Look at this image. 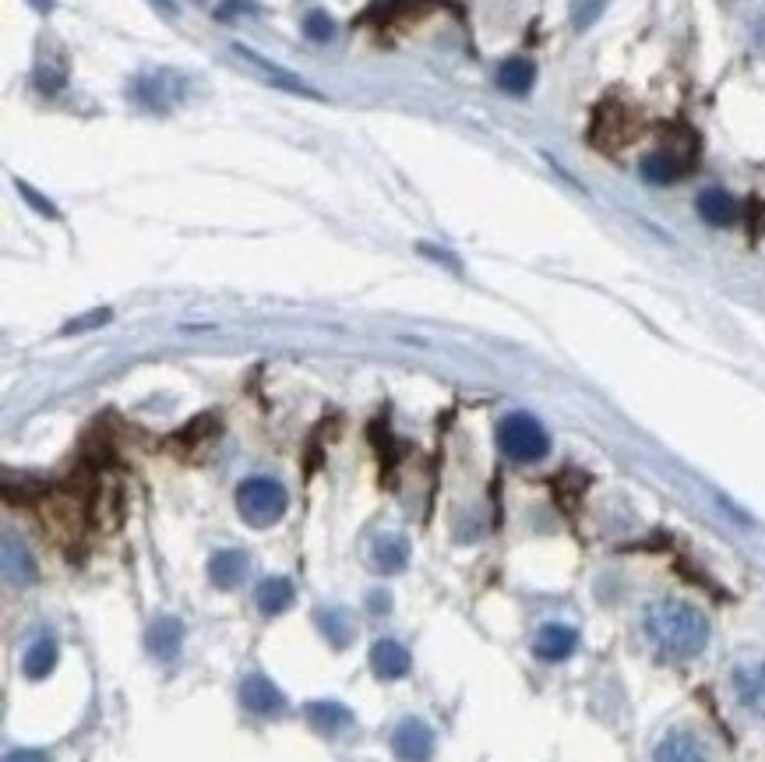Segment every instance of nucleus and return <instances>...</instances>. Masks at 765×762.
Segmentation results:
<instances>
[{"instance_id": "1", "label": "nucleus", "mask_w": 765, "mask_h": 762, "mask_svg": "<svg viewBox=\"0 0 765 762\" xmlns=\"http://www.w3.org/2000/svg\"><path fill=\"white\" fill-rule=\"evenodd\" d=\"M646 635L663 657L688 660L706 650L709 625L699 611L681 600H660L646 611Z\"/></svg>"}, {"instance_id": "2", "label": "nucleus", "mask_w": 765, "mask_h": 762, "mask_svg": "<svg viewBox=\"0 0 765 762\" xmlns=\"http://www.w3.org/2000/svg\"><path fill=\"white\" fill-rule=\"evenodd\" d=\"M286 505H290L286 487L279 484V480H272V477H251V480H244V484L237 487L240 516H244V523L258 526V530L279 523V519L286 516Z\"/></svg>"}, {"instance_id": "3", "label": "nucleus", "mask_w": 765, "mask_h": 762, "mask_svg": "<svg viewBox=\"0 0 765 762\" xmlns=\"http://www.w3.org/2000/svg\"><path fill=\"white\" fill-rule=\"evenodd\" d=\"M498 445L515 463H540L550 452V438L533 413H508L498 424Z\"/></svg>"}, {"instance_id": "4", "label": "nucleus", "mask_w": 765, "mask_h": 762, "mask_svg": "<svg viewBox=\"0 0 765 762\" xmlns=\"http://www.w3.org/2000/svg\"><path fill=\"white\" fill-rule=\"evenodd\" d=\"M392 748L402 762H427L434 755V731L424 720L406 717L392 734Z\"/></svg>"}, {"instance_id": "5", "label": "nucleus", "mask_w": 765, "mask_h": 762, "mask_svg": "<svg viewBox=\"0 0 765 762\" xmlns=\"http://www.w3.org/2000/svg\"><path fill=\"white\" fill-rule=\"evenodd\" d=\"M240 703L258 717H279L286 710V695L265 678V674H247L240 681Z\"/></svg>"}, {"instance_id": "6", "label": "nucleus", "mask_w": 765, "mask_h": 762, "mask_svg": "<svg viewBox=\"0 0 765 762\" xmlns=\"http://www.w3.org/2000/svg\"><path fill=\"white\" fill-rule=\"evenodd\" d=\"M134 96L142 99L152 110H166L184 96V78L173 75V71H156V75H142L134 85Z\"/></svg>"}, {"instance_id": "7", "label": "nucleus", "mask_w": 765, "mask_h": 762, "mask_svg": "<svg viewBox=\"0 0 765 762\" xmlns=\"http://www.w3.org/2000/svg\"><path fill=\"white\" fill-rule=\"evenodd\" d=\"M575 646H579V632H575L572 625H561V621H550V625L540 628V635H536V657L547 660V664H558V660H568L575 653Z\"/></svg>"}, {"instance_id": "8", "label": "nucleus", "mask_w": 765, "mask_h": 762, "mask_svg": "<svg viewBox=\"0 0 765 762\" xmlns=\"http://www.w3.org/2000/svg\"><path fill=\"white\" fill-rule=\"evenodd\" d=\"M639 173H642V180H649V184H656V187L674 184V180H681L684 173H688V159L677 156V152H670V149L649 152V156L639 163Z\"/></svg>"}, {"instance_id": "9", "label": "nucleus", "mask_w": 765, "mask_h": 762, "mask_svg": "<svg viewBox=\"0 0 765 762\" xmlns=\"http://www.w3.org/2000/svg\"><path fill=\"white\" fill-rule=\"evenodd\" d=\"M734 692L751 713L765 717V660L762 664H744L734 671Z\"/></svg>"}, {"instance_id": "10", "label": "nucleus", "mask_w": 765, "mask_h": 762, "mask_svg": "<svg viewBox=\"0 0 765 762\" xmlns=\"http://www.w3.org/2000/svg\"><path fill=\"white\" fill-rule=\"evenodd\" d=\"M653 762H709V755H706V748L695 741V734L670 731L667 738L656 745Z\"/></svg>"}, {"instance_id": "11", "label": "nucleus", "mask_w": 765, "mask_h": 762, "mask_svg": "<svg viewBox=\"0 0 765 762\" xmlns=\"http://www.w3.org/2000/svg\"><path fill=\"white\" fill-rule=\"evenodd\" d=\"M371 667L381 681H395L409 674V653L406 646H399L395 639H381L371 650Z\"/></svg>"}, {"instance_id": "12", "label": "nucleus", "mask_w": 765, "mask_h": 762, "mask_svg": "<svg viewBox=\"0 0 765 762\" xmlns=\"http://www.w3.org/2000/svg\"><path fill=\"white\" fill-rule=\"evenodd\" d=\"M247 565L251 561H247L244 551H219L216 558L208 561V576H212V583L219 590H237L247 576Z\"/></svg>"}, {"instance_id": "13", "label": "nucleus", "mask_w": 765, "mask_h": 762, "mask_svg": "<svg viewBox=\"0 0 765 762\" xmlns=\"http://www.w3.org/2000/svg\"><path fill=\"white\" fill-rule=\"evenodd\" d=\"M695 209L706 219L709 226H730L737 223V202L723 191V187H706L699 198H695Z\"/></svg>"}, {"instance_id": "14", "label": "nucleus", "mask_w": 765, "mask_h": 762, "mask_svg": "<svg viewBox=\"0 0 765 762\" xmlns=\"http://www.w3.org/2000/svg\"><path fill=\"white\" fill-rule=\"evenodd\" d=\"M4 576H8V583H18V586L36 583V576H39L29 547L15 537H4Z\"/></svg>"}, {"instance_id": "15", "label": "nucleus", "mask_w": 765, "mask_h": 762, "mask_svg": "<svg viewBox=\"0 0 765 762\" xmlns=\"http://www.w3.org/2000/svg\"><path fill=\"white\" fill-rule=\"evenodd\" d=\"M371 561L378 572H402L409 561L406 537H399V533H385V537H378L371 547Z\"/></svg>"}, {"instance_id": "16", "label": "nucleus", "mask_w": 765, "mask_h": 762, "mask_svg": "<svg viewBox=\"0 0 765 762\" xmlns=\"http://www.w3.org/2000/svg\"><path fill=\"white\" fill-rule=\"evenodd\" d=\"M180 643H184V625H180L177 618H159L156 625L149 628V650H152V657L173 660L180 653Z\"/></svg>"}, {"instance_id": "17", "label": "nucleus", "mask_w": 765, "mask_h": 762, "mask_svg": "<svg viewBox=\"0 0 765 762\" xmlns=\"http://www.w3.org/2000/svg\"><path fill=\"white\" fill-rule=\"evenodd\" d=\"M254 600H258V611L268 614V618H275V614H283L286 607L293 604V583L283 576H272L265 579V583L258 586V593H254Z\"/></svg>"}, {"instance_id": "18", "label": "nucleus", "mask_w": 765, "mask_h": 762, "mask_svg": "<svg viewBox=\"0 0 765 762\" xmlns=\"http://www.w3.org/2000/svg\"><path fill=\"white\" fill-rule=\"evenodd\" d=\"M307 720H311V727L314 731H321V734H339V731H346V727L353 724V713L346 710L342 703H311L307 706Z\"/></svg>"}, {"instance_id": "19", "label": "nucleus", "mask_w": 765, "mask_h": 762, "mask_svg": "<svg viewBox=\"0 0 765 762\" xmlns=\"http://www.w3.org/2000/svg\"><path fill=\"white\" fill-rule=\"evenodd\" d=\"M533 82H536V68L526 57H512L498 68V85L508 96H526V92L533 89Z\"/></svg>"}, {"instance_id": "20", "label": "nucleus", "mask_w": 765, "mask_h": 762, "mask_svg": "<svg viewBox=\"0 0 765 762\" xmlns=\"http://www.w3.org/2000/svg\"><path fill=\"white\" fill-rule=\"evenodd\" d=\"M233 50H237V53H240V57H244V60H251L254 68L268 71V82L283 85V89H290V92H300V96H311V99H318V92H314V89H307V85L300 82L297 75H290V71H283V68H279V64H272V60L258 57V53H254L251 46H233Z\"/></svg>"}, {"instance_id": "21", "label": "nucleus", "mask_w": 765, "mask_h": 762, "mask_svg": "<svg viewBox=\"0 0 765 762\" xmlns=\"http://www.w3.org/2000/svg\"><path fill=\"white\" fill-rule=\"evenodd\" d=\"M57 667V639L53 635H39L36 643L29 646V653L22 657V671L29 678H46Z\"/></svg>"}, {"instance_id": "22", "label": "nucleus", "mask_w": 765, "mask_h": 762, "mask_svg": "<svg viewBox=\"0 0 765 762\" xmlns=\"http://www.w3.org/2000/svg\"><path fill=\"white\" fill-rule=\"evenodd\" d=\"M318 625L325 632V639L335 646V650H346L353 639V625H350V614L342 611V607H332V611H318Z\"/></svg>"}, {"instance_id": "23", "label": "nucleus", "mask_w": 765, "mask_h": 762, "mask_svg": "<svg viewBox=\"0 0 765 762\" xmlns=\"http://www.w3.org/2000/svg\"><path fill=\"white\" fill-rule=\"evenodd\" d=\"M304 36L311 39V43H328V39L335 36L332 18H328L325 11H311V15L304 18Z\"/></svg>"}, {"instance_id": "24", "label": "nucleus", "mask_w": 765, "mask_h": 762, "mask_svg": "<svg viewBox=\"0 0 765 762\" xmlns=\"http://www.w3.org/2000/svg\"><path fill=\"white\" fill-rule=\"evenodd\" d=\"M603 8H607V0H572V25L575 29H589L603 15Z\"/></svg>"}, {"instance_id": "25", "label": "nucleus", "mask_w": 765, "mask_h": 762, "mask_svg": "<svg viewBox=\"0 0 765 762\" xmlns=\"http://www.w3.org/2000/svg\"><path fill=\"white\" fill-rule=\"evenodd\" d=\"M103 322H110V311H92V314H85V318H78V322L64 325V332H85V329H92V325H103Z\"/></svg>"}, {"instance_id": "26", "label": "nucleus", "mask_w": 765, "mask_h": 762, "mask_svg": "<svg viewBox=\"0 0 765 762\" xmlns=\"http://www.w3.org/2000/svg\"><path fill=\"white\" fill-rule=\"evenodd\" d=\"M18 191H22V195H25V198H29V202H32V205H36V209H39V212H43V216H50V219H57V216H60V212H57V209H53V205H50V202H43V198H39V195H36V191H32V187H29V184H25V180H18Z\"/></svg>"}, {"instance_id": "27", "label": "nucleus", "mask_w": 765, "mask_h": 762, "mask_svg": "<svg viewBox=\"0 0 765 762\" xmlns=\"http://www.w3.org/2000/svg\"><path fill=\"white\" fill-rule=\"evenodd\" d=\"M4 762H50L43 752H36V748H18V752H11Z\"/></svg>"}, {"instance_id": "28", "label": "nucleus", "mask_w": 765, "mask_h": 762, "mask_svg": "<svg viewBox=\"0 0 765 762\" xmlns=\"http://www.w3.org/2000/svg\"><path fill=\"white\" fill-rule=\"evenodd\" d=\"M367 607H371L374 614H381V611H388V607H392V600H388V593H371Z\"/></svg>"}, {"instance_id": "29", "label": "nucleus", "mask_w": 765, "mask_h": 762, "mask_svg": "<svg viewBox=\"0 0 765 762\" xmlns=\"http://www.w3.org/2000/svg\"><path fill=\"white\" fill-rule=\"evenodd\" d=\"M755 39H758V46H762V50H765V18H762V22H758V29H755Z\"/></svg>"}]
</instances>
